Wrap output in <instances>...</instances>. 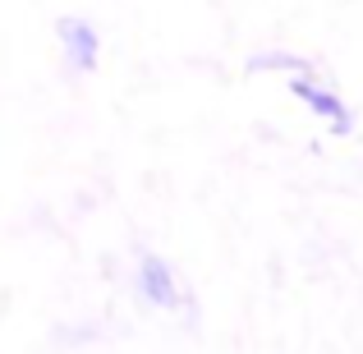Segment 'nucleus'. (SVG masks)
<instances>
[{
	"label": "nucleus",
	"mask_w": 363,
	"mask_h": 354,
	"mask_svg": "<svg viewBox=\"0 0 363 354\" xmlns=\"http://www.w3.org/2000/svg\"><path fill=\"white\" fill-rule=\"evenodd\" d=\"M138 290H143V299L157 304V309H179V299H184L175 267H170L161 253H143L138 258Z\"/></svg>",
	"instance_id": "nucleus-3"
},
{
	"label": "nucleus",
	"mask_w": 363,
	"mask_h": 354,
	"mask_svg": "<svg viewBox=\"0 0 363 354\" xmlns=\"http://www.w3.org/2000/svg\"><path fill=\"white\" fill-rule=\"evenodd\" d=\"M248 70H290V74H308V60H294V55H253Z\"/></svg>",
	"instance_id": "nucleus-4"
},
{
	"label": "nucleus",
	"mask_w": 363,
	"mask_h": 354,
	"mask_svg": "<svg viewBox=\"0 0 363 354\" xmlns=\"http://www.w3.org/2000/svg\"><path fill=\"white\" fill-rule=\"evenodd\" d=\"M55 37H60V51H65V60H69L74 70H83V74L97 70V60H101V37H97V28H92L88 18H79V14L55 18Z\"/></svg>",
	"instance_id": "nucleus-1"
},
{
	"label": "nucleus",
	"mask_w": 363,
	"mask_h": 354,
	"mask_svg": "<svg viewBox=\"0 0 363 354\" xmlns=\"http://www.w3.org/2000/svg\"><path fill=\"white\" fill-rule=\"evenodd\" d=\"M290 92H294V97H299L318 120H327L331 133H350V129H354V116H350V106H345V101H340L331 88H322L318 79H308V74H294V79H290Z\"/></svg>",
	"instance_id": "nucleus-2"
}]
</instances>
